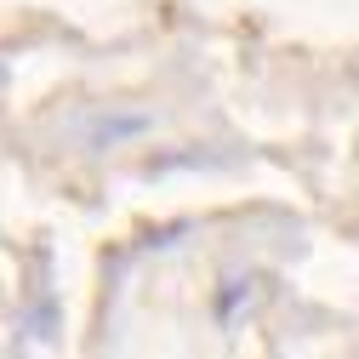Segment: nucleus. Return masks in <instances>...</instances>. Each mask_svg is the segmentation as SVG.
Instances as JSON below:
<instances>
[{
	"label": "nucleus",
	"instance_id": "1",
	"mask_svg": "<svg viewBox=\"0 0 359 359\" xmlns=\"http://www.w3.org/2000/svg\"><path fill=\"white\" fill-rule=\"evenodd\" d=\"M137 131H143V114H92L80 126V137H86V149H114L126 137H137Z\"/></svg>",
	"mask_w": 359,
	"mask_h": 359
},
{
	"label": "nucleus",
	"instance_id": "2",
	"mask_svg": "<svg viewBox=\"0 0 359 359\" xmlns=\"http://www.w3.org/2000/svg\"><path fill=\"white\" fill-rule=\"evenodd\" d=\"M251 291H257V280H251V274H240V280H229V285L217 291V313H234V308H240V302H245Z\"/></svg>",
	"mask_w": 359,
	"mask_h": 359
}]
</instances>
